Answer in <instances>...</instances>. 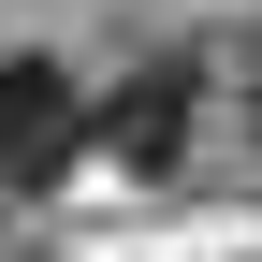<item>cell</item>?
Segmentation results:
<instances>
[{
	"label": "cell",
	"mask_w": 262,
	"mask_h": 262,
	"mask_svg": "<svg viewBox=\"0 0 262 262\" xmlns=\"http://www.w3.org/2000/svg\"><path fill=\"white\" fill-rule=\"evenodd\" d=\"M88 146H102V102H88L58 58H0V204L58 189Z\"/></svg>",
	"instance_id": "cell-1"
},
{
	"label": "cell",
	"mask_w": 262,
	"mask_h": 262,
	"mask_svg": "<svg viewBox=\"0 0 262 262\" xmlns=\"http://www.w3.org/2000/svg\"><path fill=\"white\" fill-rule=\"evenodd\" d=\"M189 117H204V73H189V58H146V73L102 88V160L117 175H175L189 160Z\"/></svg>",
	"instance_id": "cell-2"
},
{
	"label": "cell",
	"mask_w": 262,
	"mask_h": 262,
	"mask_svg": "<svg viewBox=\"0 0 262 262\" xmlns=\"http://www.w3.org/2000/svg\"><path fill=\"white\" fill-rule=\"evenodd\" d=\"M248 117H262V73H248Z\"/></svg>",
	"instance_id": "cell-3"
}]
</instances>
